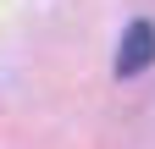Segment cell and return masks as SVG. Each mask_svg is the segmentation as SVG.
I'll list each match as a JSON object with an SVG mask.
<instances>
[{
	"mask_svg": "<svg viewBox=\"0 0 155 149\" xmlns=\"http://www.w3.org/2000/svg\"><path fill=\"white\" fill-rule=\"evenodd\" d=\"M155 61V22H127L122 50H116V78H133Z\"/></svg>",
	"mask_w": 155,
	"mask_h": 149,
	"instance_id": "obj_1",
	"label": "cell"
}]
</instances>
